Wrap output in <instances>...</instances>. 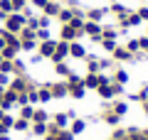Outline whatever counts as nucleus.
Returning a JSON list of instances; mask_svg holds the SVG:
<instances>
[{
	"mask_svg": "<svg viewBox=\"0 0 148 140\" xmlns=\"http://www.w3.org/2000/svg\"><path fill=\"white\" fill-rule=\"evenodd\" d=\"M67 91L72 93L74 99H82V96H84V81H82L79 76H74V74H69V81H67Z\"/></svg>",
	"mask_w": 148,
	"mask_h": 140,
	"instance_id": "1",
	"label": "nucleus"
},
{
	"mask_svg": "<svg viewBox=\"0 0 148 140\" xmlns=\"http://www.w3.org/2000/svg\"><path fill=\"white\" fill-rule=\"evenodd\" d=\"M22 25H25V17L17 15V12H12V15H8V17H5V30H8V32H12V35H15V32H20V30H22Z\"/></svg>",
	"mask_w": 148,
	"mask_h": 140,
	"instance_id": "2",
	"label": "nucleus"
},
{
	"mask_svg": "<svg viewBox=\"0 0 148 140\" xmlns=\"http://www.w3.org/2000/svg\"><path fill=\"white\" fill-rule=\"evenodd\" d=\"M67 54H69V42H64V39H62V42H57V47H54V54H52L49 59L57 64V62H62Z\"/></svg>",
	"mask_w": 148,
	"mask_h": 140,
	"instance_id": "3",
	"label": "nucleus"
},
{
	"mask_svg": "<svg viewBox=\"0 0 148 140\" xmlns=\"http://www.w3.org/2000/svg\"><path fill=\"white\" fill-rule=\"evenodd\" d=\"M84 81V88H99V84H106L109 79L106 76H99V74H89L86 79H82Z\"/></svg>",
	"mask_w": 148,
	"mask_h": 140,
	"instance_id": "4",
	"label": "nucleus"
},
{
	"mask_svg": "<svg viewBox=\"0 0 148 140\" xmlns=\"http://www.w3.org/2000/svg\"><path fill=\"white\" fill-rule=\"evenodd\" d=\"M15 103H17V93L15 91H5V96H3V101H0V108L8 111V108H12Z\"/></svg>",
	"mask_w": 148,
	"mask_h": 140,
	"instance_id": "5",
	"label": "nucleus"
},
{
	"mask_svg": "<svg viewBox=\"0 0 148 140\" xmlns=\"http://www.w3.org/2000/svg\"><path fill=\"white\" fill-rule=\"evenodd\" d=\"M79 35H82V30H77V27H72L69 22H67V25L62 27V39H64V42H69V39H77Z\"/></svg>",
	"mask_w": 148,
	"mask_h": 140,
	"instance_id": "6",
	"label": "nucleus"
},
{
	"mask_svg": "<svg viewBox=\"0 0 148 140\" xmlns=\"http://www.w3.org/2000/svg\"><path fill=\"white\" fill-rule=\"evenodd\" d=\"M54 47H57V42H52V39L42 42V44H40V57H52V54H54Z\"/></svg>",
	"mask_w": 148,
	"mask_h": 140,
	"instance_id": "7",
	"label": "nucleus"
},
{
	"mask_svg": "<svg viewBox=\"0 0 148 140\" xmlns=\"http://www.w3.org/2000/svg\"><path fill=\"white\" fill-rule=\"evenodd\" d=\"M27 88H30V84H27L25 79H12L10 91H15V93H27Z\"/></svg>",
	"mask_w": 148,
	"mask_h": 140,
	"instance_id": "8",
	"label": "nucleus"
},
{
	"mask_svg": "<svg viewBox=\"0 0 148 140\" xmlns=\"http://www.w3.org/2000/svg\"><path fill=\"white\" fill-rule=\"evenodd\" d=\"M84 32H86L89 37H94V39H101V27L96 25V22H86V25H84Z\"/></svg>",
	"mask_w": 148,
	"mask_h": 140,
	"instance_id": "9",
	"label": "nucleus"
},
{
	"mask_svg": "<svg viewBox=\"0 0 148 140\" xmlns=\"http://www.w3.org/2000/svg\"><path fill=\"white\" fill-rule=\"evenodd\" d=\"M49 93H52V99H62V96H67V86H64V84H52V86H49Z\"/></svg>",
	"mask_w": 148,
	"mask_h": 140,
	"instance_id": "10",
	"label": "nucleus"
},
{
	"mask_svg": "<svg viewBox=\"0 0 148 140\" xmlns=\"http://www.w3.org/2000/svg\"><path fill=\"white\" fill-rule=\"evenodd\" d=\"M69 54H72V57H77V59H84V57H86L84 47L77 44V42H74V44H69Z\"/></svg>",
	"mask_w": 148,
	"mask_h": 140,
	"instance_id": "11",
	"label": "nucleus"
},
{
	"mask_svg": "<svg viewBox=\"0 0 148 140\" xmlns=\"http://www.w3.org/2000/svg\"><path fill=\"white\" fill-rule=\"evenodd\" d=\"M42 10H45V15H47V17L59 15V5H57V3H52V0H47V5H45Z\"/></svg>",
	"mask_w": 148,
	"mask_h": 140,
	"instance_id": "12",
	"label": "nucleus"
},
{
	"mask_svg": "<svg viewBox=\"0 0 148 140\" xmlns=\"http://www.w3.org/2000/svg\"><path fill=\"white\" fill-rule=\"evenodd\" d=\"M10 128H12V118L10 116H3V120H0V135H5Z\"/></svg>",
	"mask_w": 148,
	"mask_h": 140,
	"instance_id": "13",
	"label": "nucleus"
},
{
	"mask_svg": "<svg viewBox=\"0 0 148 140\" xmlns=\"http://www.w3.org/2000/svg\"><path fill=\"white\" fill-rule=\"evenodd\" d=\"M114 57L116 59H121V62H126V59H131V52H128V49H121V47H116V49H114Z\"/></svg>",
	"mask_w": 148,
	"mask_h": 140,
	"instance_id": "14",
	"label": "nucleus"
},
{
	"mask_svg": "<svg viewBox=\"0 0 148 140\" xmlns=\"http://www.w3.org/2000/svg\"><path fill=\"white\" fill-rule=\"evenodd\" d=\"M10 12H12V3H10V0H0V15L8 17Z\"/></svg>",
	"mask_w": 148,
	"mask_h": 140,
	"instance_id": "15",
	"label": "nucleus"
},
{
	"mask_svg": "<svg viewBox=\"0 0 148 140\" xmlns=\"http://www.w3.org/2000/svg\"><path fill=\"white\" fill-rule=\"evenodd\" d=\"M84 59H86V67H89V74H96V71L101 69V64L96 62L94 57H84Z\"/></svg>",
	"mask_w": 148,
	"mask_h": 140,
	"instance_id": "16",
	"label": "nucleus"
},
{
	"mask_svg": "<svg viewBox=\"0 0 148 140\" xmlns=\"http://www.w3.org/2000/svg\"><path fill=\"white\" fill-rule=\"evenodd\" d=\"M72 17H79V12H72V10H59V20H62V22H72Z\"/></svg>",
	"mask_w": 148,
	"mask_h": 140,
	"instance_id": "17",
	"label": "nucleus"
},
{
	"mask_svg": "<svg viewBox=\"0 0 148 140\" xmlns=\"http://www.w3.org/2000/svg\"><path fill=\"white\" fill-rule=\"evenodd\" d=\"M67 120H69L67 113H57V116H54V125H57V128H64V125H67Z\"/></svg>",
	"mask_w": 148,
	"mask_h": 140,
	"instance_id": "18",
	"label": "nucleus"
},
{
	"mask_svg": "<svg viewBox=\"0 0 148 140\" xmlns=\"http://www.w3.org/2000/svg\"><path fill=\"white\" fill-rule=\"evenodd\" d=\"M35 39H42V42H47V39H49V32H47V27H40V30H35Z\"/></svg>",
	"mask_w": 148,
	"mask_h": 140,
	"instance_id": "19",
	"label": "nucleus"
},
{
	"mask_svg": "<svg viewBox=\"0 0 148 140\" xmlns=\"http://www.w3.org/2000/svg\"><path fill=\"white\" fill-rule=\"evenodd\" d=\"M32 133L35 135H47V123H35L32 125Z\"/></svg>",
	"mask_w": 148,
	"mask_h": 140,
	"instance_id": "20",
	"label": "nucleus"
},
{
	"mask_svg": "<svg viewBox=\"0 0 148 140\" xmlns=\"http://www.w3.org/2000/svg\"><path fill=\"white\" fill-rule=\"evenodd\" d=\"M37 99H40V101H49V99H52V93H49V86L40 88V91H37Z\"/></svg>",
	"mask_w": 148,
	"mask_h": 140,
	"instance_id": "21",
	"label": "nucleus"
},
{
	"mask_svg": "<svg viewBox=\"0 0 148 140\" xmlns=\"http://www.w3.org/2000/svg\"><path fill=\"white\" fill-rule=\"evenodd\" d=\"M84 128H86V123H84V120H74L72 133H74V135H79V133H84Z\"/></svg>",
	"mask_w": 148,
	"mask_h": 140,
	"instance_id": "22",
	"label": "nucleus"
},
{
	"mask_svg": "<svg viewBox=\"0 0 148 140\" xmlns=\"http://www.w3.org/2000/svg\"><path fill=\"white\" fill-rule=\"evenodd\" d=\"M0 71H3V74H10L12 71V59H3V62H0Z\"/></svg>",
	"mask_w": 148,
	"mask_h": 140,
	"instance_id": "23",
	"label": "nucleus"
},
{
	"mask_svg": "<svg viewBox=\"0 0 148 140\" xmlns=\"http://www.w3.org/2000/svg\"><path fill=\"white\" fill-rule=\"evenodd\" d=\"M12 128L22 133V130H27V120H25V118H17V120H12Z\"/></svg>",
	"mask_w": 148,
	"mask_h": 140,
	"instance_id": "24",
	"label": "nucleus"
},
{
	"mask_svg": "<svg viewBox=\"0 0 148 140\" xmlns=\"http://www.w3.org/2000/svg\"><path fill=\"white\" fill-rule=\"evenodd\" d=\"M57 74H59V76H69L72 71H69V67L64 62H57Z\"/></svg>",
	"mask_w": 148,
	"mask_h": 140,
	"instance_id": "25",
	"label": "nucleus"
},
{
	"mask_svg": "<svg viewBox=\"0 0 148 140\" xmlns=\"http://www.w3.org/2000/svg\"><path fill=\"white\" fill-rule=\"evenodd\" d=\"M32 120H35V123H45V120H47V113H45V111H35V113H32Z\"/></svg>",
	"mask_w": 148,
	"mask_h": 140,
	"instance_id": "26",
	"label": "nucleus"
},
{
	"mask_svg": "<svg viewBox=\"0 0 148 140\" xmlns=\"http://www.w3.org/2000/svg\"><path fill=\"white\" fill-rule=\"evenodd\" d=\"M35 42H37V39H25V42H20V49H27V52H30V49H35V47H37Z\"/></svg>",
	"mask_w": 148,
	"mask_h": 140,
	"instance_id": "27",
	"label": "nucleus"
},
{
	"mask_svg": "<svg viewBox=\"0 0 148 140\" xmlns=\"http://www.w3.org/2000/svg\"><path fill=\"white\" fill-rule=\"evenodd\" d=\"M104 12H106V10H91V12H89V17H91V22H99L101 17H104Z\"/></svg>",
	"mask_w": 148,
	"mask_h": 140,
	"instance_id": "28",
	"label": "nucleus"
},
{
	"mask_svg": "<svg viewBox=\"0 0 148 140\" xmlns=\"http://www.w3.org/2000/svg\"><path fill=\"white\" fill-rule=\"evenodd\" d=\"M32 113H35V111H32V106H22V116H20V118L30 120V118H32Z\"/></svg>",
	"mask_w": 148,
	"mask_h": 140,
	"instance_id": "29",
	"label": "nucleus"
},
{
	"mask_svg": "<svg viewBox=\"0 0 148 140\" xmlns=\"http://www.w3.org/2000/svg\"><path fill=\"white\" fill-rule=\"evenodd\" d=\"M10 3H12V12H17V10H22V7H25L27 0H10Z\"/></svg>",
	"mask_w": 148,
	"mask_h": 140,
	"instance_id": "30",
	"label": "nucleus"
},
{
	"mask_svg": "<svg viewBox=\"0 0 148 140\" xmlns=\"http://www.w3.org/2000/svg\"><path fill=\"white\" fill-rule=\"evenodd\" d=\"M111 10H114V12H116V15H126V7H123V5H119V3H116V5H111Z\"/></svg>",
	"mask_w": 148,
	"mask_h": 140,
	"instance_id": "31",
	"label": "nucleus"
},
{
	"mask_svg": "<svg viewBox=\"0 0 148 140\" xmlns=\"http://www.w3.org/2000/svg\"><path fill=\"white\" fill-rule=\"evenodd\" d=\"M114 113H116V116H123V113H126V103H116V106H114Z\"/></svg>",
	"mask_w": 148,
	"mask_h": 140,
	"instance_id": "32",
	"label": "nucleus"
},
{
	"mask_svg": "<svg viewBox=\"0 0 148 140\" xmlns=\"http://www.w3.org/2000/svg\"><path fill=\"white\" fill-rule=\"evenodd\" d=\"M116 81H119V84H126V81H128V74H126V71H116Z\"/></svg>",
	"mask_w": 148,
	"mask_h": 140,
	"instance_id": "33",
	"label": "nucleus"
},
{
	"mask_svg": "<svg viewBox=\"0 0 148 140\" xmlns=\"http://www.w3.org/2000/svg\"><path fill=\"white\" fill-rule=\"evenodd\" d=\"M104 49L114 52V49H116V42H114V39H104Z\"/></svg>",
	"mask_w": 148,
	"mask_h": 140,
	"instance_id": "34",
	"label": "nucleus"
},
{
	"mask_svg": "<svg viewBox=\"0 0 148 140\" xmlns=\"http://www.w3.org/2000/svg\"><path fill=\"white\" fill-rule=\"evenodd\" d=\"M126 49H128V52H136V49H141V47H138V39H131V42L126 44Z\"/></svg>",
	"mask_w": 148,
	"mask_h": 140,
	"instance_id": "35",
	"label": "nucleus"
},
{
	"mask_svg": "<svg viewBox=\"0 0 148 140\" xmlns=\"http://www.w3.org/2000/svg\"><path fill=\"white\" fill-rule=\"evenodd\" d=\"M106 120H109L111 125H116V123H119V116H116V113H106Z\"/></svg>",
	"mask_w": 148,
	"mask_h": 140,
	"instance_id": "36",
	"label": "nucleus"
},
{
	"mask_svg": "<svg viewBox=\"0 0 148 140\" xmlns=\"http://www.w3.org/2000/svg\"><path fill=\"white\" fill-rule=\"evenodd\" d=\"M27 101H30V99H27V93H17V103L27 106Z\"/></svg>",
	"mask_w": 148,
	"mask_h": 140,
	"instance_id": "37",
	"label": "nucleus"
},
{
	"mask_svg": "<svg viewBox=\"0 0 148 140\" xmlns=\"http://www.w3.org/2000/svg\"><path fill=\"white\" fill-rule=\"evenodd\" d=\"M138 17H141V20H148V7H141V10H138Z\"/></svg>",
	"mask_w": 148,
	"mask_h": 140,
	"instance_id": "38",
	"label": "nucleus"
},
{
	"mask_svg": "<svg viewBox=\"0 0 148 140\" xmlns=\"http://www.w3.org/2000/svg\"><path fill=\"white\" fill-rule=\"evenodd\" d=\"M138 47H141V49H146V52H148V37H143V39H138Z\"/></svg>",
	"mask_w": 148,
	"mask_h": 140,
	"instance_id": "39",
	"label": "nucleus"
},
{
	"mask_svg": "<svg viewBox=\"0 0 148 140\" xmlns=\"http://www.w3.org/2000/svg\"><path fill=\"white\" fill-rule=\"evenodd\" d=\"M37 25H40V27H47L49 20H47V17H40V20H37Z\"/></svg>",
	"mask_w": 148,
	"mask_h": 140,
	"instance_id": "40",
	"label": "nucleus"
},
{
	"mask_svg": "<svg viewBox=\"0 0 148 140\" xmlns=\"http://www.w3.org/2000/svg\"><path fill=\"white\" fill-rule=\"evenodd\" d=\"M32 5H37V7H45V5H47V0H32Z\"/></svg>",
	"mask_w": 148,
	"mask_h": 140,
	"instance_id": "41",
	"label": "nucleus"
},
{
	"mask_svg": "<svg viewBox=\"0 0 148 140\" xmlns=\"http://www.w3.org/2000/svg\"><path fill=\"white\" fill-rule=\"evenodd\" d=\"M3 84H8V74H0V86Z\"/></svg>",
	"mask_w": 148,
	"mask_h": 140,
	"instance_id": "42",
	"label": "nucleus"
},
{
	"mask_svg": "<svg viewBox=\"0 0 148 140\" xmlns=\"http://www.w3.org/2000/svg\"><path fill=\"white\" fill-rule=\"evenodd\" d=\"M3 47H5V39H3V35H0V52H3Z\"/></svg>",
	"mask_w": 148,
	"mask_h": 140,
	"instance_id": "43",
	"label": "nucleus"
},
{
	"mask_svg": "<svg viewBox=\"0 0 148 140\" xmlns=\"http://www.w3.org/2000/svg\"><path fill=\"white\" fill-rule=\"evenodd\" d=\"M3 96H5V91H3V86H0V101H3Z\"/></svg>",
	"mask_w": 148,
	"mask_h": 140,
	"instance_id": "44",
	"label": "nucleus"
},
{
	"mask_svg": "<svg viewBox=\"0 0 148 140\" xmlns=\"http://www.w3.org/2000/svg\"><path fill=\"white\" fill-rule=\"evenodd\" d=\"M143 111H146V113H148V101H146V103H143Z\"/></svg>",
	"mask_w": 148,
	"mask_h": 140,
	"instance_id": "45",
	"label": "nucleus"
},
{
	"mask_svg": "<svg viewBox=\"0 0 148 140\" xmlns=\"http://www.w3.org/2000/svg\"><path fill=\"white\" fill-rule=\"evenodd\" d=\"M0 140H10V138H8V135H0Z\"/></svg>",
	"mask_w": 148,
	"mask_h": 140,
	"instance_id": "46",
	"label": "nucleus"
},
{
	"mask_svg": "<svg viewBox=\"0 0 148 140\" xmlns=\"http://www.w3.org/2000/svg\"><path fill=\"white\" fill-rule=\"evenodd\" d=\"M3 116H5V113H3V111H0V120H3Z\"/></svg>",
	"mask_w": 148,
	"mask_h": 140,
	"instance_id": "47",
	"label": "nucleus"
},
{
	"mask_svg": "<svg viewBox=\"0 0 148 140\" xmlns=\"http://www.w3.org/2000/svg\"><path fill=\"white\" fill-rule=\"evenodd\" d=\"M0 62H3V54H0Z\"/></svg>",
	"mask_w": 148,
	"mask_h": 140,
	"instance_id": "48",
	"label": "nucleus"
}]
</instances>
